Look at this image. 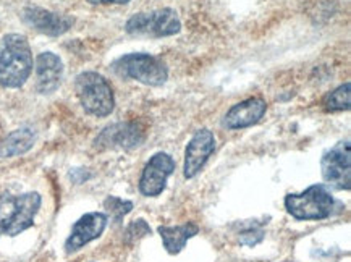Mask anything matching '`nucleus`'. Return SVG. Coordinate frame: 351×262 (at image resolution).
<instances>
[{
	"instance_id": "nucleus-1",
	"label": "nucleus",
	"mask_w": 351,
	"mask_h": 262,
	"mask_svg": "<svg viewBox=\"0 0 351 262\" xmlns=\"http://www.w3.org/2000/svg\"><path fill=\"white\" fill-rule=\"evenodd\" d=\"M33 71V53L23 34H7L0 40V84L16 89Z\"/></svg>"
},
{
	"instance_id": "nucleus-2",
	"label": "nucleus",
	"mask_w": 351,
	"mask_h": 262,
	"mask_svg": "<svg viewBox=\"0 0 351 262\" xmlns=\"http://www.w3.org/2000/svg\"><path fill=\"white\" fill-rule=\"evenodd\" d=\"M39 193H26L20 196L2 194L0 196V237H16L33 227L34 217L39 212Z\"/></svg>"
},
{
	"instance_id": "nucleus-3",
	"label": "nucleus",
	"mask_w": 351,
	"mask_h": 262,
	"mask_svg": "<svg viewBox=\"0 0 351 262\" xmlns=\"http://www.w3.org/2000/svg\"><path fill=\"white\" fill-rule=\"evenodd\" d=\"M76 96L84 112L94 117H107L115 108L114 89L104 76L96 71H84L76 76Z\"/></svg>"
},
{
	"instance_id": "nucleus-4",
	"label": "nucleus",
	"mask_w": 351,
	"mask_h": 262,
	"mask_svg": "<svg viewBox=\"0 0 351 262\" xmlns=\"http://www.w3.org/2000/svg\"><path fill=\"white\" fill-rule=\"evenodd\" d=\"M112 70L125 80H134L138 83L152 86L165 84L169 78V69L159 57L151 53H127L112 63Z\"/></svg>"
},
{
	"instance_id": "nucleus-5",
	"label": "nucleus",
	"mask_w": 351,
	"mask_h": 262,
	"mask_svg": "<svg viewBox=\"0 0 351 262\" xmlns=\"http://www.w3.org/2000/svg\"><path fill=\"white\" fill-rule=\"evenodd\" d=\"M334 196L324 184H313L300 194H288L285 209L296 220H324L334 211Z\"/></svg>"
},
{
	"instance_id": "nucleus-6",
	"label": "nucleus",
	"mask_w": 351,
	"mask_h": 262,
	"mask_svg": "<svg viewBox=\"0 0 351 262\" xmlns=\"http://www.w3.org/2000/svg\"><path fill=\"white\" fill-rule=\"evenodd\" d=\"M125 31L132 36L167 38L182 31V21L173 8H159L152 12H139L125 25Z\"/></svg>"
},
{
	"instance_id": "nucleus-7",
	"label": "nucleus",
	"mask_w": 351,
	"mask_h": 262,
	"mask_svg": "<svg viewBox=\"0 0 351 262\" xmlns=\"http://www.w3.org/2000/svg\"><path fill=\"white\" fill-rule=\"evenodd\" d=\"M322 178L335 189L351 188V146L350 141L337 143L321 160Z\"/></svg>"
},
{
	"instance_id": "nucleus-8",
	"label": "nucleus",
	"mask_w": 351,
	"mask_h": 262,
	"mask_svg": "<svg viewBox=\"0 0 351 262\" xmlns=\"http://www.w3.org/2000/svg\"><path fill=\"white\" fill-rule=\"evenodd\" d=\"M175 170V160L165 152H157L144 167L141 178H139V191L143 196L156 198L162 194L167 180Z\"/></svg>"
},
{
	"instance_id": "nucleus-9",
	"label": "nucleus",
	"mask_w": 351,
	"mask_h": 262,
	"mask_svg": "<svg viewBox=\"0 0 351 262\" xmlns=\"http://www.w3.org/2000/svg\"><path fill=\"white\" fill-rule=\"evenodd\" d=\"M23 21L38 33L47 36H62L75 25V18L49 12L40 7H26L21 13Z\"/></svg>"
},
{
	"instance_id": "nucleus-10",
	"label": "nucleus",
	"mask_w": 351,
	"mask_h": 262,
	"mask_svg": "<svg viewBox=\"0 0 351 262\" xmlns=\"http://www.w3.org/2000/svg\"><path fill=\"white\" fill-rule=\"evenodd\" d=\"M215 149V136L213 131L202 128L196 131L184 151V177L195 178L209 160Z\"/></svg>"
},
{
	"instance_id": "nucleus-11",
	"label": "nucleus",
	"mask_w": 351,
	"mask_h": 262,
	"mask_svg": "<svg viewBox=\"0 0 351 262\" xmlns=\"http://www.w3.org/2000/svg\"><path fill=\"white\" fill-rule=\"evenodd\" d=\"M107 220L109 219L102 212H89V214L81 217L78 222H75L70 237L65 243L66 254L80 251L84 245L101 237L107 227Z\"/></svg>"
},
{
	"instance_id": "nucleus-12",
	"label": "nucleus",
	"mask_w": 351,
	"mask_h": 262,
	"mask_svg": "<svg viewBox=\"0 0 351 262\" xmlns=\"http://www.w3.org/2000/svg\"><path fill=\"white\" fill-rule=\"evenodd\" d=\"M64 78V62L53 52H43L36 58V89L40 94L57 91Z\"/></svg>"
},
{
	"instance_id": "nucleus-13",
	"label": "nucleus",
	"mask_w": 351,
	"mask_h": 262,
	"mask_svg": "<svg viewBox=\"0 0 351 262\" xmlns=\"http://www.w3.org/2000/svg\"><path fill=\"white\" fill-rule=\"evenodd\" d=\"M267 104L261 97H250L233 106L223 117V126L228 130H241L259 123L263 119Z\"/></svg>"
},
{
	"instance_id": "nucleus-14",
	"label": "nucleus",
	"mask_w": 351,
	"mask_h": 262,
	"mask_svg": "<svg viewBox=\"0 0 351 262\" xmlns=\"http://www.w3.org/2000/svg\"><path fill=\"white\" fill-rule=\"evenodd\" d=\"M144 139V131L136 123H117L102 130L96 139L97 147H134Z\"/></svg>"
},
{
	"instance_id": "nucleus-15",
	"label": "nucleus",
	"mask_w": 351,
	"mask_h": 262,
	"mask_svg": "<svg viewBox=\"0 0 351 262\" xmlns=\"http://www.w3.org/2000/svg\"><path fill=\"white\" fill-rule=\"evenodd\" d=\"M199 233V227L196 224L188 222L177 227H159V235L164 243V248L167 250L169 254H178L180 251L186 246L188 239Z\"/></svg>"
},
{
	"instance_id": "nucleus-16",
	"label": "nucleus",
	"mask_w": 351,
	"mask_h": 262,
	"mask_svg": "<svg viewBox=\"0 0 351 262\" xmlns=\"http://www.w3.org/2000/svg\"><path fill=\"white\" fill-rule=\"evenodd\" d=\"M36 133L31 128H20L12 131L8 136L0 141V157L8 159V157H16L28 152L34 146Z\"/></svg>"
},
{
	"instance_id": "nucleus-17",
	"label": "nucleus",
	"mask_w": 351,
	"mask_h": 262,
	"mask_svg": "<svg viewBox=\"0 0 351 262\" xmlns=\"http://www.w3.org/2000/svg\"><path fill=\"white\" fill-rule=\"evenodd\" d=\"M351 84L345 83L339 86L335 91H332L324 101L327 110L330 112H339V110H348L351 104Z\"/></svg>"
},
{
	"instance_id": "nucleus-18",
	"label": "nucleus",
	"mask_w": 351,
	"mask_h": 262,
	"mask_svg": "<svg viewBox=\"0 0 351 262\" xmlns=\"http://www.w3.org/2000/svg\"><path fill=\"white\" fill-rule=\"evenodd\" d=\"M106 207L109 209L110 214L115 217L117 222H119V220H121V217L127 215L128 212H132L133 202L123 201V200H120V198H115V196H109L106 200Z\"/></svg>"
},
{
	"instance_id": "nucleus-19",
	"label": "nucleus",
	"mask_w": 351,
	"mask_h": 262,
	"mask_svg": "<svg viewBox=\"0 0 351 262\" xmlns=\"http://www.w3.org/2000/svg\"><path fill=\"white\" fill-rule=\"evenodd\" d=\"M264 239V230L259 227H250L240 233V243L246 246H256Z\"/></svg>"
},
{
	"instance_id": "nucleus-20",
	"label": "nucleus",
	"mask_w": 351,
	"mask_h": 262,
	"mask_svg": "<svg viewBox=\"0 0 351 262\" xmlns=\"http://www.w3.org/2000/svg\"><path fill=\"white\" fill-rule=\"evenodd\" d=\"M151 233V228L149 225H147L144 220H134V222L130 225L128 230H127V237L132 238V239H138L144 237V235H149Z\"/></svg>"
},
{
	"instance_id": "nucleus-21",
	"label": "nucleus",
	"mask_w": 351,
	"mask_h": 262,
	"mask_svg": "<svg viewBox=\"0 0 351 262\" xmlns=\"http://www.w3.org/2000/svg\"><path fill=\"white\" fill-rule=\"evenodd\" d=\"M93 5H125L130 0H88Z\"/></svg>"
}]
</instances>
